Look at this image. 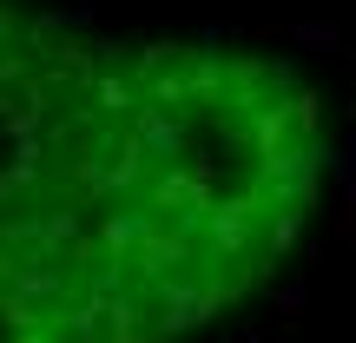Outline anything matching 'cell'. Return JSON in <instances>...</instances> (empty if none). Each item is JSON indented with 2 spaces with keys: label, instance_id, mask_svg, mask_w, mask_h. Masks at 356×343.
<instances>
[{
  "label": "cell",
  "instance_id": "cell-1",
  "mask_svg": "<svg viewBox=\"0 0 356 343\" xmlns=\"http://www.w3.org/2000/svg\"><path fill=\"white\" fill-rule=\"evenodd\" d=\"M304 304H310L304 278H291V284H284V291H277V317H284V324H297V317H304Z\"/></svg>",
  "mask_w": 356,
  "mask_h": 343
},
{
  "label": "cell",
  "instance_id": "cell-2",
  "mask_svg": "<svg viewBox=\"0 0 356 343\" xmlns=\"http://www.w3.org/2000/svg\"><path fill=\"white\" fill-rule=\"evenodd\" d=\"M337 244H356V185H343L337 198Z\"/></svg>",
  "mask_w": 356,
  "mask_h": 343
},
{
  "label": "cell",
  "instance_id": "cell-3",
  "mask_svg": "<svg viewBox=\"0 0 356 343\" xmlns=\"http://www.w3.org/2000/svg\"><path fill=\"white\" fill-rule=\"evenodd\" d=\"M323 166H330V178H337V185H356V152H350V139L337 145V152L323 159Z\"/></svg>",
  "mask_w": 356,
  "mask_h": 343
},
{
  "label": "cell",
  "instance_id": "cell-4",
  "mask_svg": "<svg viewBox=\"0 0 356 343\" xmlns=\"http://www.w3.org/2000/svg\"><path fill=\"white\" fill-rule=\"evenodd\" d=\"M297 47H310V53H337V26H297Z\"/></svg>",
  "mask_w": 356,
  "mask_h": 343
}]
</instances>
